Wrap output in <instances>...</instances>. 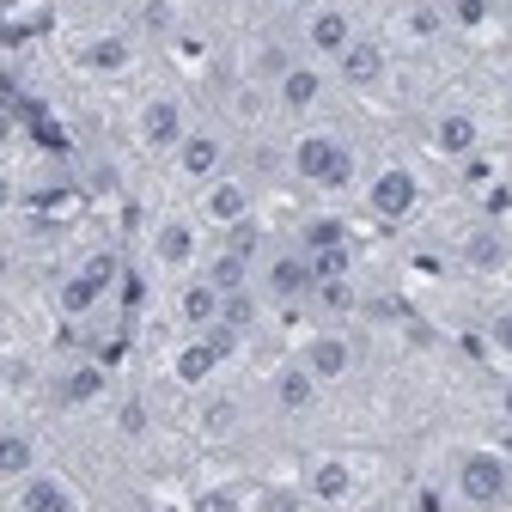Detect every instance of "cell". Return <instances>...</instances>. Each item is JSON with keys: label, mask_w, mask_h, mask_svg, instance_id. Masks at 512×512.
<instances>
[{"label": "cell", "mask_w": 512, "mask_h": 512, "mask_svg": "<svg viewBox=\"0 0 512 512\" xmlns=\"http://www.w3.org/2000/svg\"><path fill=\"white\" fill-rule=\"evenodd\" d=\"M226 7H244V0H226Z\"/></svg>", "instance_id": "cell-41"}, {"label": "cell", "mask_w": 512, "mask_h": 512, "mask_svg": "<svg viewBox=\"0 0 512 512\" xmlns=\"http://www.w3.org/2000/svg\"><path fill=\"white\" fill-rule=\"evenodd\" d=\"M202 220L208 226H226V232L244 226L250 220V183L244 177H226V171L214 183H202Z\"/></svg>", "instance_id": "cell-10"}, {"label": "cell", "mask_w": 512, "mask_h": 512, "mask_svg": "<svg viewBox=\"0 0 512 512\" xmlns=\"http://www.w3.org/2000/svg\"><path fill=\"white\" fill-rule=\"evenodd\" d=\"M196 256H202V232L189 226V220H159L153 226V263L183 275V269H196Z\"/></svg>", "instance_id": "cell-11"}, {"label": "cell", "mask_w": 512, "mask_h": 512, "mask_svg": "<svg viewBox=\"0 0 512 512\" xmlns=\"http://www.w3.org/2000/svg\"><path fill=\"white\" fill-rule=\"evenodd\" d=\"M116 427H122L128 439H141V433H147V403H122V415H116Z\"/></svg>", "instance_id": "cell-33"}, {"label": "cell", "mask_w": 512, "mask_h": 512, "mask_svg": "<svg viewBox=\"0 0 512 512\" xmlns=\"http://www.w3.org/2000/svg\"><path fill=\"white\" fill-rule=\"evenodd\" d=\"M232 427H238V403H232V397H214V403L202 409V433H208V439H226Z\"/></svg>", "instance_id": "cell-29"}, {"label": "cell", "mask_w": 512, "mask_h": 512, "mask_svg": "<svg viewBox=\"0 0 512 512\" xmlns=\"http://www.w3.org/2000/svg\"><path fill=\"white\" fill-rule=\"evenodd\" d=\"M488 177H494V165H488V159H476V153H470V159H464V183H476V189H482V183H488Z\"/></svg>", "instance_id": "cell-34"}, {"label": "cell", "mask_w": 512, "mask_h": 512, "mask_svg": "<svg viewBox=\"0 0 512 512\" xmlns=\"http://www.w3.org/2000/svg\"><path fill=\"white\" fill-rule=\"evenodd\" d=\"M275 7H287V13H293V7H311V0H275Z\"/></svg>", "instance_id": "cell-40"}, {"label": "cell", "mask_w": 512, "mask_h": 512, "mask_svg": "<svg viewBox=\"0 0 512 512\" xmlns=\"http://www.w3.org/2000/svg\"><path fill=\"white\" fill-rule=\"evenodd\" d=\"M104 384H110L104 366H74V372H61V391H55V397L68 403V409H86V403L104 397Z\"/></svg>", "instance_id": "cell-22"}, {"label": "cell", "mask_w": 512, "mask_h": 512, "mask_svg": "<svg viewBox=\"0 0 512 512\" xmlns=\"http://www.w3.org/2000/svg\"><path fill=\"white\" fill-rule=\"evenodd\" d=\"M458 256H464V269H470V275H494V269H506V238H500L494 226H476V232L464 238Z\"/></svg>", "instance_id": "cell-20"}, {"label": "cell", "mask_w": 512, "mask_h": 512, "mask_svg": "<svg viewBox=\"0 0 512 512\" xmlns=\"http://www.w3.org/2000/svg\"><path fill=\"white\" fill-rule=\"evenodd\" d=\"M384 68H391V61H384V43H378V37H354V43L336 55V80L354 86V92H372V86L384 80Z\"/></svg>", "instance_id": "cell-15"}, {"label": "cell", "mask_w": 512, "mask_h": 512, "mask_svg": "<svg viewBox=\"0 0 512 512\" xmlns=\"http://www.w3.org/2000/svg\"><path fill=\"white\" fill-rule=\"evenodd\" d=\"M128 61H135V43L122 31H104V37L80 43V68L86 74H128Z\"/></svg>", "instance_id": "cell-19"}, {"label": "cell", "mask_w": 512, "mask_h": 512, "mask_svg": "<svg viewBox=\"0 0 512 512\" xmlns=\"http://www.w3.org/2000/svg\"><path fill=\"white\" fill-rule=\"evenodd\" d=\"M293 171H299L311 189H348V183H354V147H348L342 135L311 128V135L293 141Z\"/></svg>", "instance_id": "cell-1"}, {"label": "cell", "mask_w": 512, "mask_h": 512, "mask_svg": "<svg viewBox=\"0 0 512 512\" xmlns=\"http://www.w3.org/2000/svg\"><path fill=\"white\" fill-rule=\"evenodd\" d=\"M7 208H13V177L0 171V214H7Z\"/></svg>", "instance_id": "cell-38"}, {"label": "cell", "mask_w": 512, "mask_h": 512, "mask_svg": "<svg viewBox=\"0 0 512 512\" xmlns=\"http://www.w3.org/2000/svg\"><path fill=\"white\" fill-rule=\"evenodd\" d=\"M427 147L439 153V159H470V153H482V122L470 116V110H445V116H433V128H427Z\"/></svg>", "instance_id": "cell-9"}, {"label": "cell", "mask_w": 512, "mask_h": 512, "mask_svg": "<svg viewBox=\"0 0 512 512\" xmlns=\"http://www.w3.org/2000/svg\"><path fill=\"white\" fill-rule=\"evenodd\" d=\"M135 135L147 153H177V141L189 135V122H183V104L177 98H147L141 116H135Z\"/></svg>", "instance_id": "cell-6"}, {"label": "cell", "mask_w": 512, "mask_h": 512, "mask_svg": "<svg viewBox=\"0 0 512 512\" xmlns=\"http://www.w3.org/2000/svg\"><path fill=\"white\" fill-rule=\"evenodd\" d=\"M220 165H226V141L214 135V128H189V135L177 141V171L189 183H214Z\"/></svg>", "instance_id": "cell-13"}, {"label": "cell", "mask_w": 512, "mask_h": 512, "mask_svg": "<svg viewBox=\"0 0 512 512\" xmlns=\"http://www.w3.org/2000/svg\"><path fill=\"white\" fill-rule=\"evenodd\" d=\"M458 500L476 506V512H494L512 500V464L494 452V445H482V452H464L458 458Z\"/></svg>", "instance_id": "cell-2"}, {"label": "cell", "mask_w": 512, "mask_h": 512, "mask_svg": "<svg viewBox=\"0 0 512 512\" xmlns=\"http://www.w3.org/2000/svg\"><path fill=\"white\" fill-rule=\"evenodd\" d=\"M13 135H19V122H13V110H7V104H0V153L13 147Z\"/></svg>", "instance_id": "cell-35"}, {"label": "cell", "mask_w": 512, "mask_h": 512, "mask_svg": "<svg viewBox=\"0 0 512 512\" xmlns=\"http://www.w3.org/2000/svg\"><path fill=\"white\" fill-rule=\"evenodd\" d=\"M19 512H80V494L68 488V476L31 470V476L19 482Z\"/></svg>", "instance_id": "cell-16"}, {"label": "cell", "mask_w": 512, "mask_h": 512, "mask_svg": "<svg viewBox=\"0 0 512 512\" xmlns=\"http://www.w3.org/2000/svg\"><path fill=\"white\" fill-rule=\"evenodd\" d=\"M311 287H317V275H311V256H305V250H275L269 263H263V293H269V299L293 305V299H305Z\"/></svg>", "instance_id": "cell-8"}, {"label": "cell", "mask_w": 512, "mask_h": 512, "mask_svg": "<svg viewBox=\"0 0 512 512\" xmlns=\"http://www.w3.org/2000/svg\"><path fill=\"white\" fill-rule=\"evenodd\" d=\"M220 287L208 281V275H189L183 287H177V324L189 330V336H202V330H214L220 324Z\"/></svg>", "instance_id": "cell-14"}, {"label": "cell", "mask_w": 512, "mask_h": 512, "mask_svg": "<svg viewBox=\"0 0 512 512\" xmlns=\"http://www.w3.org/2000/svg\"><path fill=\"white\" fill-rule=\"evenodd\" d=\"M366 208H372V220H384V226L409 220V214L421 208V177H415L409 165H384V171L366 183Z\"/></svg>", "instance_id": "cell-4"}, {"label": "cell", "mask_w": 512, "mask_h": 512, "mask_svg": "<svg viewBox=\"0 0 512 512\" xmlns=\"http://www.w3.org/2000/svg\"><path fill=\"white\" fill-rule=\"evenodd\" d=\"M250 317H256V299H250V293H244V287H238V293H226V299H220V324H226V330H232V336H244V330H250Z\"/></svg>", "instance_id": "cell-28"}, {"label": "cell", "mask_w": 512, "mask_h": 512, "mask_svg": "<svg viewBox=\"0 0 512 512\" xmlns=\"http://www.w3.org/2000/svg\"><path fill=\"white\" fill-rule=\"evenodd\" d=\"M354 37H360V31H354V13H348V7H311V13H305V49H311L317 61H336Z\"/></svg>", "instance_id": "cell-7"}, {"label": "cell", "mask_w": 512, "mask_h": 512, "mask_svg": "<svg viewBox=\"0 0 512 512\" xmlns=\"http://www.w3.org/2000/svg\"><path fill=\"white\" fill-rule=\"evenodd\" d=\"M305 500H317V506L354 500V464H348V458H317V464L305 470Z\"/></svg>", "instance_id": "cell-17"}, {"label": "cell", "mask_w": 512, "mask_h": 512, "mask_svg": "<svg viewBox=\"0 0 512 512\" xmlns=\"http://www.w3.org/2000/svg\"><path fill=\"white\" fill-rule=\"evenodd\" d=\"M263 512H305V488H269Z\"/></svg>", "instance_id": "cell-32"}, {"label": "cell", "mask_w": 512, "mask_h": 512, "mask_svg": "<svg viewBox=\"0 0 512 512\" xmlns=\"http://www.w3.org/2000/svg\"><path fill=\"white\" fill-rule=\"evenodd\" d=\"M494 342H500V348H512V311H506V317H494Z\"/></svg>", "instance_id": "cell-36"}, {"label": "cell", "mask_w": 512, "mask_h": 512, "mask_svg": "<svg viewBox=\"0 0 512 512\" xmlns=\"http://www.w3.org/2000/svg\"><path fill=\"white\" fill-rule=\"evenodd\" d=\"M494 13V0H445V19H452L458 31H482Z\"/></svg>", "instance_id": "cell-27"}, {"label": "cell", "mask_w": 512, "mask_h": 512, "mask_svg": "<svg viewBox=\"0 0 512 512\" xmlns=\"http://www.w3.org/2000/svg\"><path fill=\"white\" fill-rule=\"evenodd\" d=\"M348 269H354V250H348V244L311 250V275H317V281H348Z\"/></svg>", "instance_id": "cell-26"}, {"label": "cell", "mask_w": 512, "mask_h": 512, "mask_svg": "<svg viewBox=\"0 0 512 512\" xmlns=\"http://www.w3.org/2000/svg\"><path fill=\"white\" fill-rule=\"evenodd\" d=\"M305 372L317 378V384H342L348 372H354V342L342 336V330H324V336H311L305 342Z\"/></svg>", "instance_id": "cell-12"}, {"label": "cell", "mask_w": 512, "mask_h": 512, "mask_svg": "<svg viewBox=\"0 0 512 512\" xmlns=\"http://www.w3.org/2000/svg\"><path fill=\"white\" fill-rule=\"evenodd\" d=\"M208 281H214L220 293H238V287L250 281V256H238V250H220L214 263H208Z\"/></svg>", "instance_id": "cell-23"}, {"label": "cell", "mask_w": 512, "mask_h": 512, "mask_svg": "<svg viewBox=\"0 0 512 512\" xmlns=\"http://www.w3.org/2000/svg\"><path fill=\"white\" fill-rule=\"evenodd\" d=\"M324 92H330V80H324V68H317V61H287V68L275 74V104H281L287 116L317 110V104H324Z\"/></svg>", "instance_id": "cell-5"}, {"label": "cell", "mask_w": 512, "mask_h": 512, "mask_svg": "<svg viewBox=\"0 0 512 512\" xmlns=\"http://www.w3.org/2000/svg\"><path fill=\"white\" fill-rule=\"evenodd\" d=\"M494 452H500V458H506V464H512V421H506V427H500V439H494Z\"/></svg>", "instance_id": "cell-37"}, {"label": "cell", "mask_w": 512, "mask_h": 512, "mask_svg": "<svg viewBox=\"0 0 512 512\" xmlns=\"http://www.w3.org/2000/svg\"><path fill=\"white\" fill-rule=\"evenodd\" d=\"M336 244H348V226L342 220H305V232H299V250L311 256V250H336Z\"/></svg>", "instance_id": "cell-24"}, {"label": "cell", "mask_w": 512, "mask_h": 512, "mask_svg": "<svg viewBox=\"0 0 512 512\" xmlns=\"http://www.w3.org/2000/svg\"><path fill=\"white\" fill-rule=\"evenodd\" d=\"M500 415L512 421V384H500Z\"/></svg>", "instance_id": "cell-39"}, {"label": "cell", "mask_w": 512, "mask_h": 512, "mask_svg": "<svg viewBox=\"0 0 512 512\" xmlns=\"http://www.w3.org/2000/svg\"><path fill=\"white\" fill-rule=\"evenodd\" d=\"M31 470H37V445H31V433L0 427V476H7V482H25Z\"/></svg>", "instance_id": "cell-21"}, {"label": "cell", "mask_w": 512, "mask_h": 512, "mask_svg": "<svg viewBox=\"0 0 512 512\" xmlns=\"http://www.w3.org/2000/svg\"><path fill=\"white\" fill-rule=\"evenodd\" d=\"M317 397H324V384L305 372V360H287V366L275 372V409H287V415H311Z\"/></svg>", "instance_id": "cell-18"}, {"label": "cell", "mask_w": 512, "mask_h": 512, "mask_svg": "<svg viewBox=\"0 0 512 512\" xmlns=\"http://www.w3.org/2000/svg\"><path fill=\"white\" fill-rule=\"evenodd\" d=\"M189 512H244V494L238 488H202Z\"/></svg>", "instance_id": "cell-30"}, {"label": "cell", "mask_w": 512, "mask_h": 512, "mask_svg": "<svg viewBox=\"0 0 512 512\" xmlns=\"http://www.w3.org/2000/svg\"><path fill=\"white\" fill-rule=\"evenodd\" d=\"M311 293H317V299H324L330 311H354V281H317Z\"/></svg>", "instance_id": "cell-31"}, {"label": "cell", "mask_w": 512, "mask_h": 512, "mask_svg": "<svg viewBox=\"0 0 512 512\" xmlns=\"http://www.w3.org/2000/svg\"><path fill=\"white\" fill-rule=\"evenodd\" d=\"M116 275H122V263H116V250H92L86 263L61 281V293H55V305H61V317H86L110 287H116Z\"/></svg>", "instance_id": "cell-3"}, {"label": "cell", "mask_w": 512, "mask_h": 512, "mask_svg": "<svg viewBox=\"0 0 512 512\" xmlns=\"http://www.w3.org/2000/svg\"><path fill=\"white\" fill-rule=\"evenodd\" d=\"M403 25H409V37H415V43H433V37L445 31V7L421 0V7H409V13H403Z\"/></svg>", "instance_id": "cell-25"}]
</instances>
